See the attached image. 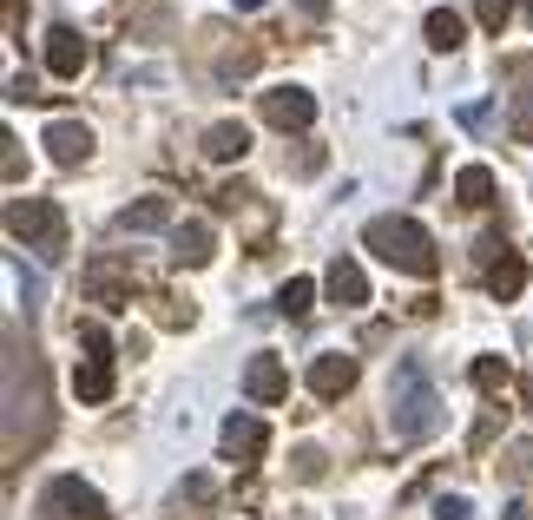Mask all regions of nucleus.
<instances>
[{
  "instance_id": "1",
  "label": "nucleus",
  "mask_w": 533,
  "mask_h": 520,
  "mask_svg": "<svg viewBox=\"0 0 533 520\" xmlns=\"http://www.w3.org/2000/svg\"><path fill=\"white\" fill-rule=\"evenodd\" d=\"M362 244H369V251L382 257V264L408 270V277H435V270H441V257H435V237H428L415 218H376L369 231H362Z\"/></svg>"
},
{
  "instance_id": "2",
  "label": "nucleus",
  "mask_w": 533,
  "mask_h": 520,
  "mask_svg": "<svg viewBox=\"0 0 533 520\" xmlns=\"http://www.w3.org/2000/svg\"><path fill=\"white\" fill-rule=\"evenodd\" d=\"M389 422H395V442H428L441 428V395L428 389L422 363H402L395 369V389H389Z\"/></svg>"
},
{
  "instance_id": "3",
  "label": "nucleus",
  "mask_w": 533,
  "mask_h": 520,
  "mask_svg": "<svg viewBox=\"0 0 533 520\" xmlns=\"http://www.w3.org/2000/svg\"><path fill=\"white\" fill-rule=\"evenodd\" d=\"M7 237H14V244H33L40 257H60L66 251L60 211H53L47 198H14V205H7Z\"/></svg>"
},
{
  "instance_id": "4",
  "label": "nucleus",
  "mask_w": 533,
  "mask_h": 520,
  "mask_svg": "<svg viewBox=\"0 0 533 520\" xmlns=\"http://www.w3.org/2000/svg\"><path fill=\"white\" fill-rule=\"evenodd\" d=\"M40 514L47 520H112V507L99 501V488H86L79 474H60V481L40 494Z\"/></svg>"
},
{
  "instance_id": "5",
  "label": "nucleus",
  "mask_w": 533,
  "mask_h": 520,
  "mask_svg": "<svg viewBox=\"0 0 533 520\" xmlns=\"http://www.w3.org/2000/svg\"><path fill=\"white\" fill-rule=\"evenodd\" d=\"M218 448L237 461V468H251V461L270 448V435H264V422H257V415H224V428H218Z\"/></svg>"
},
{
  "instance_id": "6",
  "label": "nucleus",
  "mask_w": 533,
  "mask_h": 520,
  "mask_svg": "<svg viewBox=\"0 0 533 520\" xmlns=\"http://www.w3.org/2000/svg\"><path fill=\"white\" fill-rule=\"evenodd\" d=\"M349 389H356V356L330 349V356H316V363H310V395H316V402H343Z\"/></svg>"
},
{
  "instance_id": "7",
  "label": "nucleus",
  "mask_w": 533,
  "mask_h": 520,
  "mask_svg": "<svg viewBox=\"0 0 533 520\" xmlns=\"http://www.w3.org/2000/svg\"><path fill=\"white\" fill-rule=\"evenodd\" d=\"M264 119L277 132H303L316 119V99L303 93V86H270V93H264Z\"/></svg>"
},
{
  "instance_id": "8",
  "label": "nucleus",
  "mask_w": 533,
  "mask_h": 520,
  "mask_svg": "<svg viewBox=\"0 0 533 520\" xmlns=\"http://www.w3.org/2000/svg\"><path fill=\"white\" fill-rule=\"evenodd\" d=\"M40 145H47V158H53V165H66V172L93 158V132L79 126V119H53V126H47V139H40Z\"/></svg>"
},
{
  "instance_id": "9",
  "label": "nucleus",
  "mask_w": 533,
  "mask_h": 520,
  "mask_svg": "<svg viewBox=\"0 0 533 520\" xmlns=\"http://www.w3.org/2000/svg\"><path fill=\"white\" fill-rule=\"evenodd\" d=\"M47 66H53L60 79H79L86 66H93V47H86V33L53 27V33H47Z\"/></svg>"
},
{
  "instance_id": "10",
  "label": "nucleus",
  "mask_w": 533,
  "mask_h": 520,
  "mask_svg": "<svg viewBox=\"0 0 533 520\" xmlns=\"http://www.w3.org/2000/svg\"><path fill=\"white\" fill-rule=\"evenodd\" d=\"M244 395H251V402H283V395H290V369L277 363V356H251V363H244Z\"/></svg>"
},
{
  "instance_id": "11",
  "label": "nucleus",
  "mask_w": 533,
  "mask_h": 520,
  "mask_svg": "<svg viewBox=\"0 0 533 520\" xmlns=\"http://www.w3.org/2000/svg\"><path fill=\"white\" fill-rule=\"evenodd\" d=\"M323 290H330V303H336V310H362V303H369V277H362V264H356V257H336V264H330V277H323Z\"/></svg>"
},
{
  "instance_id": "12",
  "label": "nucleus",
  "mask_w": 533,
  "mask_h": 520,
  "mask_svg": "<svg viewBox=\"0 0 533 520\" xmlns=\"http://www.w3.org/2000/svg\"><path fill=\"white\" fill-rule=\"evenodd\" d=\"M211 251H218V237H211V224L204 218H185V224H172V257L178 264H211Z\"/></svg>"
},
{
  "instance_id": "13",
  "label": "nucleus",
  "mask_w": 533,
  "mask_h": 520,
  "mask_svg": "<svg viewBox=\"0 0 533 520\" xmlns=\"http://www.w3.org/2000/svg\"><path fill=\"white\" fill-rule=\"evenodd\" d=\"M211 507H218V488L204 474H191L185 488L172 494V520H211Z\"/></svg>"
},
{
  "instance_id": "14",
  "label": "nucleus",
  "mask_w": 533,
  "mask_h": 520,
  "mask_svg": "<svg viewBox=\"0 0 533 520\" xmlns=\"http://www.w3.org/2000/svg\"><path fill=\"white\" fill-rule=\"evenodd\" d=\"M244 152H251V132L237 126V119H224V126H211V132H204V158L231 165V158H244Z\"/></svg>"
},
{
  "instance_id": "15",
  "label": "nucleus",
  "mask_w": 533,
  "mask_h": 520,
  "mask_svg": "<svg viewBox=\"0 0 533 520\" xmlns=\"http://www.w3.org/2000/svg\"><path fill=\"white\" fill-rule=\"evenodd\" d=\"M165 224H172V198H139V205H126L119 211V231H165Z\"/></svg>"
},
{
  "instance_id": "16",
  "label": "nucleus",
  "mask_w": 533,
  "mask_h": 520,
  "mask_svg": "<svg viewBox=\"0 0 533 520\" xmlns=\"http://www.w3.org/2000/svg\"><path fill=\"white\" fill-rule=\"evenodd\" d=\"M73 395H79V402H106V395H112V363H106V356H86V363L73 369Z\"/></svg>"
},
{
  "instance_id": "17",
  "label": "nucleus",
  "mask_w": 533,
  "mask_h": 520,
  "mask_svg": "<svg viewBox=\"0 0 533 520\" xmlns=\"http://www.w3.org/2000/svg\"><path fill=\"white\" fill-rule=\"evenodd\" d=\"M455 198H461L468 211L494 205V172H487V165H461V172H455Z\"/></svg>"
},
{
  "instance_id": "18",
  "label": "nucleus",
  "mask_w": 533,
  "mask_h": 520,
  "mask_svg": "<svg viewBox=\"0 0 533 520\" xmlns=\"http://www.w3.org/2000/svg\"><path fill=\"white\" fill-rule=\"evenodd\" d=\"M422 33H428V47H435V53H455V47H461V33H468V20H461L455 7H435Z\"/></svg>"
},
{
  "instance_id": "19",
  "label": "nucleus",
  "mask_w": 533,
  "mask_h": 520,
  "mask_svg": "<svg viewBox=\"0 0 533 520\" xmlns=\"http://www.w3.org/2000/svg\"><path fill=\"white\" fill-rule=\"evenodd\" d=\"M487 290H494V297H501V303H514L520 290H527V264H520L514 251H507L501 264H487Z\"/></svg>"
},
{
  "instance_id": "20",
  "label": "nucleus",
  "mask_w": 533,
  "mask_h": 520,
  "mask_svg": "<svg viewBox=\"0 0 533 520\" xmlns=\"http://www.w3.org/2000/svg\"><path fill=\"white\" fill-rule=\"evenodd\" d=\"M126 284H132V277L119 264H93V297L106 303V310H119V303H126Z\"/></svg>"
},
{
  "instance_id": "21",
  "label": "nucleus",
  "mask_w": 533,
  "mask_h": 520,
  "mask_svg": "<svg viewBox=\"0 0 533 520\" xmlns=\"http://www.w3.org/2000/svg\"><path fill=\"white\" fill-rule=\"evenodd\" d=\"M310 303H316V284H310V277H290V284L277 290V310L290 316V323H297V316H310Z\"/></svg>"
},
{
  "instance_id": "22",
  "label": "nucleus",
  "mask_w": 533,
  "mask_h": 520,
  "mask_svg": "<svg viewBox=\"0 0 533 520\" xmlns=\"http://www.w3.org/2000/svg\"><path fill=\"white\" fill-rule=\"evenodd\" d=\"M468 376H474V389H487V395H494V389H507V376H514V369H507V356H474V369H468Z\"/></svg>"
},
{
  "instance_id": "23",
  "label": "nucleus",
  "mask_w": 533,
  "mask_h": 520,
  "mask_svg": "<svg viewBox=\"0 0 533 520\" xmlns=\"http://www.w3.org/2000/svg\"><path fill=\"white\" fill-rule=\"evenodd\" d=\"M507 14H514V0H474V20H481L487 33H501V27H507Z\"/></svg>"
},
{
  "instance_id": "24",
  "label": "nucleus",
  "mask_w": 533,
  "mask_h": 520,
  "mask_svg": "<svg viewBox=\"0 0 533 520\" xmlns=\"http://www.w3.org/2000/svg\"><path fill=\"white\" fill-rule=\"evenodd\" d=\"M514 139L533 145V93H520V106H514Z\"/></svg>"
},
{
  "instance_id": "25",
  "label": "nucleus",
  "mask_w": 533,
  "mask_h": 520,
  "mask_svg": "<svg viewBox=\"0 0 533 520\" xmlns=\"http://www.w3.org/2000/svg\"><path fill=\"white\" fill-rule=\"evenodd\" d=\"M468 514H474V507L461 501V494H441V501H435V520H468Z\"/></svg>"
},
{
  "instance_id": "26",
  "label": "nucleus",
  "mask_w": 533,
  "mask_h": 520,
  "mask_svg": "<svg viewBox=\"0 0 533 520\" xmlns=\"http://www.w3.org/2000/svg\"><path fill=\"white\" fill-rule=\"evenodd\" d=\"M79 343H86V349H93V356H106V330H99V323H79ZM106 363H112V356H106Z\"/></svg>"
},
{
  "instance_id": "27",
  "label": "nucleus",
  "mask_w": 533,
  "mask_h": 520,
  "mask_svg": "<svg viewBox=\"0 0 533 520\" xmlns=\"http://www.w3.org/2000/svg\"><path fill=\"white\" fill-rule=\"evenodd\" d=\"M297 474H303V481H316V474H323V455H316V448H303V455H297Z\"/></svg>"
},
{
  "instance_id": "28",
  "label": "nucleus",
  "mask_w": 533,
  "mask_h": 520,
  "mask_svg": "<svg viewBox=\"0 0 533 520\" xmlns=\"http://www.w3.org/2000/svg\"><path fill=\"white\" fill-rule=\"evenodd\" d=\"M231 7H244V14H251V7H264V0H231Z\"/></svg>"
},
{
  "instance_id": "29",
  "label": "nucleus",
  "mask_w": 533,
  "mask_h": 520,
  "mask_svg": "<svg viewBox=\"0 0 533 520\" xmlns=\"http://www.w3.org/2000/svg\"><path fill=\"white\" fill-rule=\"evenodd\" d=\"M527 402H533V376H527Z\"/></svg>"
},
{
  "instance_id": "30",
  "label": "nucleus",
  "mask_w": 533,
  "mask_h": 520,
  "mask_svg": "<svg viewBox=\"0 0 533 520\" xmlns=\"http://www.w3.org/2000/svg\"><path fill=\"white\" fill-rule=\"evenodd\" d=\"M527 14H533V0H527Z\"/></svg>"
}]
</instances>
